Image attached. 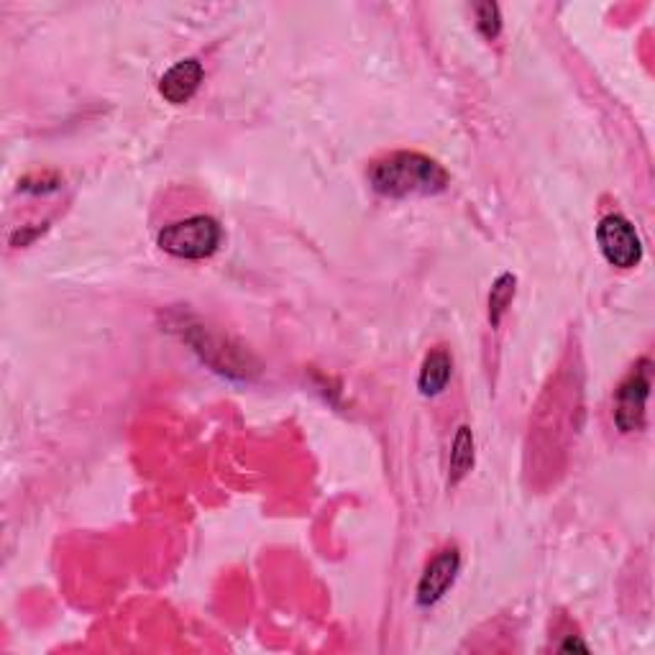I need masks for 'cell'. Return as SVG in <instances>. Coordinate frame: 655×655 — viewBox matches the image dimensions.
Segmentation results:
<instances>
[{
  "mask_svg": "<svg viewBox=\"0 0 655 655\" xmlns=\"http://www.w3.org/2000/svg\"><path fill=\"white\" fill-rule=\"evenodd\" d=\"M474 13H476V28L482 32L484 39H490V42L497 39L502 32L499 5L497 3H476Z\"/></svg>",
  "mask_w": 655,
  "mask_h": 655,
  "instance_id": "10",
  "label": "cell"
},
{
  "mask_svg": "<svg viewBox=\"0 0 655 655\" xmlns=\"http://www.w3.org/2000/svg\"><path fill=\"white\" fill-rule=\"evenodd\" d=\"M515 285H517V279L513 277V274H502V277L494 281V287L490 292V320H492L494 328L499 325L502 315H505L509 302H513Z\"/></svg>",
  "mask_w": 655,
  "mask_h": 655,
  "instance_id": "9",
  "label": "cell"
},
{
  "mask_svg": "<svg viewBox=\"0 0 655 655\" xmlns=\"http://www.w3.org/2000/svg\"><path fill=\"white\" fill-rule=\"evenodd\" d=\"M203 78L205 70L197 59H182V62L172 65L170 70L162 74V80H159V93H162L166 103L182 105L197 93Z\"/></svg>",
  "mask_w": 655,
  "mask_h": 655,
  "instance_id": "6",
  "label": "cell"
},
{
  "mask_svg": "<svg viewBox=\"0 0 655 655\" xmlns=\"http://www.w3.org/2000/svg\"><path fill=\"white\" fill-rule=\"evenodd\" d=\"M369 182L384 197L436 195L448 187V172L417 151H394L369 166Z\"/></svg>",
  "mask_w": 655,
  "mask_h": 655,
  "instance_id": "1",
  "label": "cell"
},
{
  "mask_svg": "<svg viewBox=\"0 0 655 655\" xmlns=\"http://www.w3.org/2000/svg\"><path fill=\"white\" fill-rule=\"evenodd\" d=\"M561 651H589L584 643H578V640H568V643L561 645Z\"/></svg>",
  "mask_w": 655,
  "mask_h": 655,
  "instance_id": "11",
  "label": "cell"
},
{
  "mask_svg": "<svg viewBox=\"0 0 655 655\" xmlns=\"http://www.w3.org/2000/svg\"><path fill=\"white\" fill-rule=\"evenodd\" d=\"M461 568V553L459 548H444L428 566H425L421 584H417V605L433 607L436 601L446 597V591L451 589L456 582V574Z\"/></svg>",
  "mask_w": 655,
  "mask_h": 655,
  "instance_id": "5",
  "label": "cell"
},
{
  "mask_svg": "<svg viewBox=\"0 0 655 655\" xmlns=\"http://www.w3.org/2000/svg\"><path fill=\"white\" fill-rule=\"evenodd\" d=\"M597 243L607 262L617 269H632L643 258V243H640L635 226L620 212H609L599 220Z\"/></svg>",
  "mask_w": 655,
  "mask_h": 655,
  "instance_id": "4",
  "label": "cell"
},
{
  "mask_svg": "<svg viewBox=\"0 0 655 655\" xmlns=\"http://www.w3.org/2000/svg\"><path fill=\"white\" fill-rule=\"evenodd\" d=\"M471 469H474V433H471L469 425H461L456 430L451 459H448V482H451V486L459 484Z\"/></svg>",
  "mask_w": 655,
  "mask_h": 655,
  "instance_id": "8",
  "label": "cell"
},
{
  "mask_svg": "<svg viewBox=\"0 0 655 655\" xmlns=\"http://www.w3.org/2000/svg\"><path fill=\"white\" fill-rule=\"evenodd\" d=\"M223 231L220 223L210 216H193L177 223L164 226L157 235L159 249L166 251L170 256L187 258V262H200L218 251Z\"/></svg>",
  "mask_w": 655,
  "mask_h": 655,
  "instance_id": "2",
  "label": "cell"
},
{
  "mask_svg": "<svg viewBox=\"0 0 655 655\" xmlns=\"http://www.w3.org/2000/svg\"><path fill=\"white\" fill-rule=\"evenodd\" d=\"M647 394H651V361L640 359L614 392L612 415L622 433L643 430Z\"/></svg>",
  "mask_w": 655,
  "mask_h": 655,
  "instance_id": "3",
  "label": "cell"
},
{
  "mask_svg": "<svg viewBox=\"0 0 655 655\" xmlns=\"http://www.w3.org/2000/svg\"><path fill=\"white\" fill-rule=\"evenodd\" d=\"M453 375V359L446 348H433V352L425 356L421 379H417V387L425 398H436L446 390V384L451 382Z\"/></svg>",
  "mask_w": 655,
  "mask_h": 655,
  "instance_id": "7",
  "label": "cell"
}]
</instances>
